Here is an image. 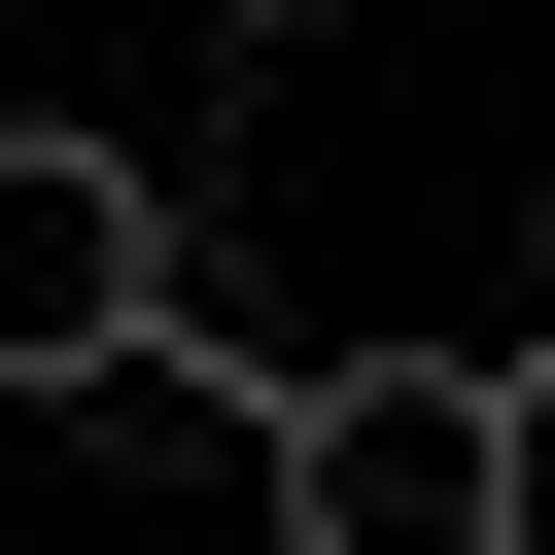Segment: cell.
Listing matches in <instances>:
<instances>
[{
	"mask_svg": "<svg viewBox=\"0 0 555 555\" xmlns=\"http://www.w3.org/2000/svg\"><path fill=\"white\" fill-rule=\"evenodd\" d=\"M278 555H520V347H312L243 416Z\"/></svg>",
	"mask_w": 555,
	"mask_h": 555,
	"instance_id": "obj_1",
	"label": "cell"
},
{
	"mask_svg": "<svg viewBox=\"0 0 555 555\" xmlns=\"http://www.w3.org/2000/svg\"><path fill=\"white\" fill-rule=\"evenodd\" d=\"M173 243H208V208H173L139 139H0V416L139 382V347H173Z\"/></svg>",
	"mask_w": 555,
	"mask_h": 555,
	"instance_id": "obj_2",
	"label": "cell"
},
{
	"mask_svg": "<svg viewBox=\"0 0 555 555\" xmlns=\"http://www.w3.org/2000/svg\"><path fill=\"white\" fill-rule=\"evenodd\" d=\"M208 35H243V69H312V35H347V0H208Z\"/></svg>",
	"mask_w": 555,
	"mask_h": 555,
	"instance_id": "obj_3",
	"label": "cell"
},
{
	"mask_svg": "<svg viewBox=\"0 0 555 555\" xmlns=\"http://www.w3.org/2000/svg\"><path fill=\"white\" fill-rule=\"evenodd\" d=\"M520 382H555V208H520Z\"/></svg>",
	"mask_w": 555,
	"mask_h": 555,
	"instance_id": "obj_4",
	"label": "cell"
}]
</instances>
